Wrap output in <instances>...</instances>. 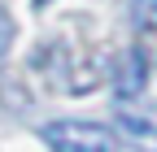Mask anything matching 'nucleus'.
<instances>
[{"mask_svg": "<svg viewBox=\"0 0 157 152\" xmlns=\"http://www.w3.org/2000/svg\"><path fill=\"white\" fill-rule=\"evenodd\" d=\"M44 143L52 152H113V135L101 122H48L44 126Z\"/></svg>", "mask_w": 157, "mask_h": 152, "instance_id": "obj_1", "label": "nucleus"}, {"mask_svg": "<svg viewBox=\"0 0 157 152\" xmlns=\"http://www.w3.org/2000/svg\"><path fill=\"white\" fill-rule=\"evenodd\" d=\"M113 126L135 152H157V104H122Z\"/></svg>", "mask_w": 157, "mask_h": 152, "instance_id": "obj_2", "label": "nucleus"}, {"mask_svg": "<svg viewBox=\"0 0 157 152\" xmlns=\"http://www.w3.org/2000/svg\"><path fill=\"white\" fill-rule=\"evenodd\" d=\"M148 83V61H144V52H127L122 61H118V74H113V96L118 100H131V96H140Z\"/></svg>", "mask_w": 157, "mask_h": 152, "instance_id": "obj_3", "label": "nucleus"}, {"mask_svg": "<svg viewBox=\"0 0 157 152\" xmlns=\"http://www.w3.org/2000/svg\"><path fill=\"white\" fill-rule=\"evenodd\" d=\"M131 17H135L140 26H157V0H135Z\"/></svg>", "mask_w": 157, "mask_h": 152, "instance_id": "obj_4", "label": "nucleus"}, {"mask_svg": "<svg viewBox=\"0 0 157 152\" xmlns=\"http://www.w3.org/2000/svg\"><path fill=\"white\" fill-rule=\"evenodd\" d=\"M9 44H13V17L5 13V5H0V52H9Z\"/></svg>", "mask_w": 157, "mask_h": 152, "instance_id": "obj_5", "label": "nucleus"}, {"mask_svg": "<svg viewBox=\"0 0 157 152\" xmlns=\"http://www.w3.org/2000/svg\"><path fill=\"white\" fill-rule=\"evenodd\" d=\"M44 5H52V0H35V9H44Z\"/></svg>", "mask_w": 157, "mask_h": 152, "instance_id": "obj_6", "label": "nucleus"}]
</instances>
